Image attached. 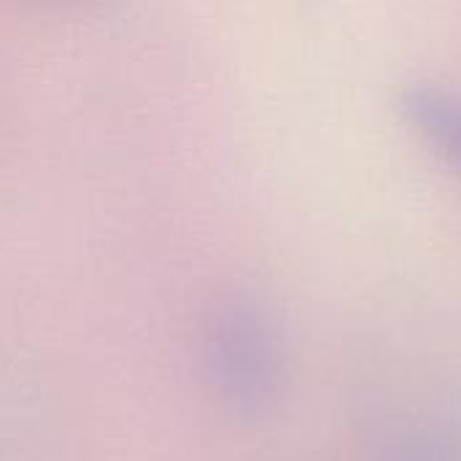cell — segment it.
I'll use <instances>...</instances> for the list:
<instances>
[{"label":"cell","mask_w":461,"mask_h":461,"mask_svg":"<svg viewBox=\"0 0 461 461\" xmlns=\"http://www.w3.org/2000/svg\"><path fill=\"white\" fill-rule=\"evenodd\" d=\"M221 370L243 405H262L281 381V348L270 324L254 311H238L221 335Z\"/></svg>","instance_id":"1"},{"label":"cell","mask_w":461,"mask_h":461,"mask_svg":"<svg viewBox=\"0 0 461 461\" xmlns=\"http://www.w3.org/2000/svg\"><path fill=\"white\" fill-rule=\"evenodd\" d=\"M400 113L427 149L461 173V95L429 81L408 84L400 95Z\"/></svg>","instance_id":"2"},{"label":"cell","mask_w":461,"mask_h":461,"mask_svg":"<svg viewBox=\"0 0 461 461\" xmlns=\"http://www.w3.org/2000/svg\"><path fill=\"white\" fill-rule=\"evenodd\" d=\"M397 461H461V421L443 419L416 429Z\"/></svg>","instance_id":"3"}]
</instances>
